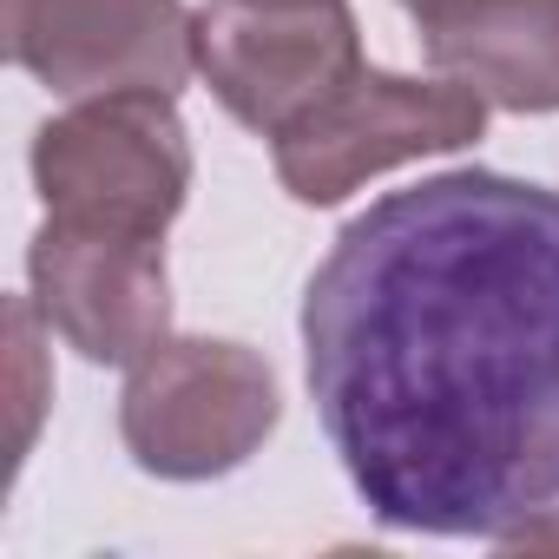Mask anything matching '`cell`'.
Instances as JSON below:
<instances>
[{
	"mask_svg": "<svg viewBox=\"0 0 559 559\" xmlns=\"http://www.w3.org/2000/svg\"><path fill=\"white\" fill-rule=\"evenodd\" d=\"M323 435L395 533L559 513V191L441 171L343 224L304 297Z\"/></svg>",
	"mask_w": 559,
	"mask_h": 559,
	"instance_id": "1",
	"label": "cell"
},
{
	"mask_svg": "<svg viewBox=\"0 0 559 559\" xmlns=\"http://www.w3.org/2000/svg\"><path fill=\"white\" fill-rule=\"evenodd\" d=\"M284 415L276 376L257 349L224 336H165L132 362L119 395L126 454L158 480L237 474Z\"/></svg>",
	"mask_w": 559,
	"mask_h": 559,
	"instance_id": "2",
	"label": "cell"
},
{
	"mask_svg": "<svg viewBox=\"0 0 559 559\" xmlns=\"http://www.w3.org/2000/svg\"><path fill=\"white\" fill-rule=\"evenodd\" d=\"M47 217L165 237L191 191V139L171 93H99L47 119L34 139Z\"/></svg>",
	"mask_w": 559,
	"mask_h": 559,
	"instance_id": "3",
	"label": "cell"
},
{
	"mask_svg": "<svg viewBox=\"0 0 559 559\" xmlns=\"http://www.w3.org/2000/svg\"><path fill=\"white\" fill-rule=\"evenodd\" d=\"M191 60L237 126L276 139L362 73V34L349 0H204Z\"/></svg>",
	"mask_w": 559,
	"mask_h": 559,
	"instance_id": "4",
	"label": "cell"
},
{
	"mask_svg": "<svg viewBox=\"0 0 559 559\" xmlns=\"http://www.w3.org/2000/svg\"><path fill=\"white\" fill-rule=\"evenodd\" d=\"M480 126H487V99L474 86H461L448 73L408 80V73L362 67L310 119L276 132L270 152H276V178H284V191L297 204H343L349 191H362L369 178H382L408 158L474 145Z\"/></svg>",
	"mask_w": 559,
	"mask_h": 559,
	"instance_id": "5",
	"label": "cell"
},
{
	"mask_svg": "<svg viewBox=\"0 0 559 559\" xmlns=\"http://www.w3.org/2000/svg\"><path fill=\"white\" fill-rule=\"evenodd\" d=\"M27 276H34V310L47 317V330L86 362L132 369L171 336L165 237L47 217L27 250Z\"/></svg>",
	"mask_w": 559,
	"mask_h": 559,
	"instance_id": "6",
	"label": "cell"
},
{
	"mask_svg": "<svg viewBox=\"0 0 559 559\" xmlns=\"http://www.w3.org/2000/svg\"><path fill=\"white\" fill-rule=\"evenodd\" d=\"M0 34L60 99L178 93L198 73L185 0H0Z\"/></svg>",
	"mask_w": 559,
	"mask_h": 559,
	"instance_id": "7",
	"label": "cell"
},
{
	"mask_svg": "<svg viewBox=\"0 0 559 559\" xmlns=\"http://www.w3.org/2000/svg\"><path fill=\"white\" fill-rule=\"evenodd\" d=\"M428 67L500 112H559V0H428Z\"/></svg>",
	"mask_w": 559,
	"mask_h": 559,
	"instance_id": "8",
	"label": "cell"
},
{
	"mask_svg": "<svg viewBox=\"0 0 559 559\" xmlns=\"http://www.w3.org/2000/svg\"><path fill=\"white\" fill-rule=\"evenodd\" d=\"M8 343H14V382H21V421H14V461L34 448V421H40V402H47V389H40V349H34V297L27 304H8Z\"/></svg>",
	"mask_w": 559,
	"mask_h": 559,
	"instance_id": "9",
	"label": "cell"
},
{
	"mask_svg": "<svg viewBox=\"0 0 559 559\" xmlns=\"http://www.w3.org/2000/svg\"><path fill=\"white\" fill-rule=\"evenodd\" d=\"M402 8H408V14H421V8H428V0H402Z\"/></svg>",
	"mask_w": 559,
	"mask_h": 559,
	"instance_id": "10",
	"label": "cell"
}]
</instances>
